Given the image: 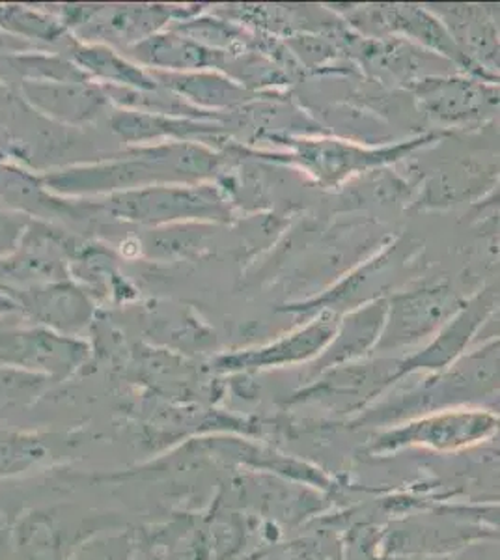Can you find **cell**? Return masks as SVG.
<instances>
[{
    "label": "cell",
    "mask_w": 500,
    "mask_h": 560,
    "mask_svg": "<svg viewBox=\"0 0 500 560\" xmlns=\"http://www.w3.org/2000/svg\"><path fill=\"white\" fill-rule=\"evenodd\" d=\"M495 428L497 419L493 415L480 411L438 415L386 433L375 445V451L391 453L412 445L430 446L435 451H456L480 443L495 432Z\"/></svg>",
    "instance_id": "cell-1"
},
{
    "label": "cell",
    "mask_w": 500,
    "mask_h": 560,
    "mask_svg": "<svg viewBox=\"0 0 500 560\" xmlns=\"http://www.w3.org/2000/svg\"><path fill=\"white\" fill-rule=\"evenodd\" d=\"M327 340V331L319 329L314 337L304 340L303 345L299 342V338H293L286 345L275 346L271 350L260 351V353H248L245 357H230L226 364L232 366H261V364H277L292 361V359H301V357L311 355L312 350H316Z\"/></svg>",
    "instance_id": "cell-2"
}]
</instances>
